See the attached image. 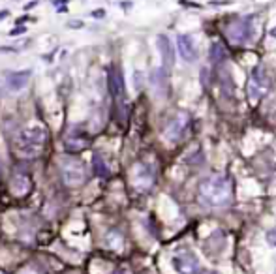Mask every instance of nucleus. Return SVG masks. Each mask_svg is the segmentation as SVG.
I'll return each instance as SVG.
<instances>
[{"instance_id":"f257e3e1","label":"nucleus","mask_w":276,"mask_h":274,"mask_svg":"<svg viewBox=\"0 0 276 274\" xmlns=\"http://www.w3.org/2000/svg\"><path fill=\"white\" fill-rule=\"evenodd\" d=\"M233 186L223 175H213L199 184V199L209 207H225L231 203Z\"/></svg>"},{"instance_id":"f03ea898","label":"nucleus","mask_w":276,"mask_h":274,"mask_svg":"<svg viewBox=\"0 0 276 274\" xmlns=\"http://www.w3.org/2000/svg\"><path fill=\"white\" fill-rule=\"evenodd\" d=\"M47 141V132L40 124L21 130L15 137V150L21 154L23 158H36L43 150V145Z\"/></svg>"},{"instance_id":"7ed1b4c3","label":"nucleus","mask_w":276,"mask_h":274,"mask_svg":"<svg viewBox=\"0 0 276 274\" xmlns=\"http://www.w3.org/2000/svg\"><path fill=\"white\" fill-rule=\"evenodd\" d=\"M60 173H62V180L68 186H81L86 180V167L81 160L77 158H62L60 162Z\"/></svg>"},{"instance_id":"20e7f679","label":"nucleus","mask_w":276,"mask_h":274,"mask_svg":"<svg viewBox=\"0 0 276 274\" xmlns=\"http://www.w3.org/2000/svg\"><path fill=\"white\" fill-rule=\"evenodd\" d=\"M109 90L113 94L120 118L124 120L126 118V88H124V79L118 68H111V72H109Z\"/></svg>"},{"instance_id":"39448f33","label":"nucleus","mask_w":276,"mask_h":274,"mask_svg":"<svg viewBox=\"0 0 276 274\" xmlns=\"http://www.w3.org/2000/svg\"><path fill=\"white\" fill-rule=\"evenodd\" d=\"M173 267L179 274H205L197 257L192 252H182L173 255Z\"/></svg>"},{"instance_id":"423d86ee","label":"nucleus","mask_w":276,"mask_h":274,"mask_svg":"<svg viewBox=\"0 0 276 274\" xmlns=\"http://www.w3.org/2000/svg\"><path fill=\"white\" fill-rule=\"evenodd\" d=\"M225 34L233 43H246L252 38V25L248 19H241V21L229 25Z\"/></svg>"},{"instance_id":"0eeeda50","label":"nucleus","mask_w":276,"mask_h":274,"mask_svg":"<svg viewBox=\"0 0 276 274\" xmlns=\"http://www.w3.org/2000/svg\"><path fill=\"white\" fill-rule=\"evenodd\" d=\"M269 90V77H267L265 70L263 68H255L254 74H252V79H250V84H248V92H250V98L252 100H257L265 94Z\"/></svg>"},{"instance_id":"6e6552de","label":"nucleus","mask_w":276,"mask_h":274,"mask_svg":"<svg viewBox=\"0 0 276 274\" xmlns=\"http://www.w3.org/2000/svg\"><path fill=\"white\" fill-rule=\"evenodd\" d=\"M188 122H190V116L186 115V113H177V115L167 122L166 137H167L169 141H179V139L184 136V132H186V128H188Z\"/></svg>"},{"instance_id":"1a4fd4ad","label":"nucleus","mask_w":276,"mask_h":274,"mask_svg":"<svg viewBox=\"0 0 276 274\" xmlns=\"http://www.w3.org/2000/svg\"><path fill=\"white\" fill-rule=\"evenodd\" d=\"M132 180H134V186L138 190H149L154 182V173L150 171L149 165L145 164H138L134 167V173H132Z\"/></svg>"},{"instance_id":"9d476101","label":"nucleus","mask_w":276,"mask_h":274,"mask_svg":"<svg viewBox=\"0 0 276 274\" xmlns=\"http://www.w3.org/2000/svg\"><path fill=\"white\" fill-rule=\"evenodd\" d=\"M177 47H179V53H181V56L186 62H193V60H195L197 51H195V43H193V40H192L190 36L181 34V36L177 38Z\"/></svg>"},{"instance_id":"9b49d317","label":"nucleus","mask_w":276,"mask_h":274,"mask_svg":"<svg viewBox=\"0 0 276 274\" xmlns=\"http://www.w3.org/2000/svg\"><path fill=\"white\" fill-rule=\"evenodd\" d=\"M158 49L162 53V62H164V70H171L175 64V49L171 42L166 36H158Z\"/></svg>"},{"instance_id":"f8f14e48","label":"nucleus","mask_w":276,"mask_h":274,"mask_svg":"<svg viewBox=\"0 0 276 274\" xmlns=\"http://www.w3.org/2000/svg\"><path fill=\"white\" fill-rule=\"evenodd\" d=\"M28 79H30V70L11 72V74H8V77H6V81H8V88L13 90V92L23 90V88L27 86V83H28Z\"/></svg>"},{"instance_id":"ddd939ff","label":"nucleus","mask_w":276,"mask_h":274,"mask_svg":"<svg viewBox=\"0 0 276 274\" xmlns=\"http://www.w3.org/2000/svg\"><path fill=\"white\" fill-rule=\"evenodd\" d=\"M32 184H30V179L27 177V175H15L13 179H11V184H10V190L13 195H17V197H23V195H27L28 192H30Z\"/></svg>"},{"instance_id":"4468645a","label":"nucleus","mask_w":276,"mask_h":274,"mask_svg":"<svg viewBox=\"0 0 276 274\" xmlns=\"http://www.w3.org/2000/svg\"><path fill=\"white\" fill-rule=\"evenodd\" d=\"M64 145H66V148H68L70 152H77V150H83V148L88 145V141H86L85 136H79L77 132H74V134H70V136L66 137Z\"/></svg>"},{"instance_id":"2eb2a0df","label":"nucleus","mask_w":276,"mask_h":274,"mask_svg":"<svg viewBox=\"0 0 276 274\" xmlns=\"http://www.w3.org/2000/svg\"><path fill=\"white\" fill-rule=\"evenodd\" d=\"M225 58H227V49L220 42H214L211 45V60H213V64H222Z\"/></svg>"},{"instance_id":"dca6fc26","label":"nucleus","mask_w":276,"mask_h":274,"mask_svg":"<svg viewBox=\"0 0 276 274\" xmlns=\"http://www.w3.org/2000/svg\"><path fill=\"white\" fill-rule=\"evenodd\" d=\"M150 79H152V84L156 86V90H166V86H167V81H166V70H154L152 75H150Z\"/></svg>"},{"instance_id":"f3484780","label":"nucleus","mask_w":276,"mask_h":274,"mask_svg":"<svg viewBox=\"0 0 276 274\" xmlns=\"http://www.w3.org/2000/svg\"><path fill=\"white\" fill-rule=\"evenodd\" d=\"M94 171H96V175H100V177H107V175H109V169H107L106 162L102 160L100 154L94 156Z\"/></svg>"},{"instance_id":"a211bd4d","label":"nucleus","mask_w":276,"mask_h":274,"mask_svg":"<svg viewBox=\"0 0 276 274\" xmlns=\"http://www.w3.org/2000/svg\"><path fill=\"white\" fill-rule=\"evenodd\" d=\"M106 243L109 248H118L120 246V243H122V237L118 235L117 231H109L106 237Z\"/></svg>"},{"instance_id":"6ab92c4d","label":"nucleus","mask_w":276,"mask_h":274,"mask_svg":"<svg viewBox=\"0 0 276 274\" xmlns=\"http://www.w3.org/2000/svg\"><path fill=\"white\" fill-rule=\"evenodd\" d=\"M267 241H269V244L276 246V227H273L271 231H267Z\"/></svg>"},{"instance_id":"aec40b11","label":"nucleus","mask_w":276,"mask_h":274,"mask_svg":"<svg viewBox=\"0 0 276 274\" xmlns=\"http://www.w3.org/2000/svg\"><path fill=\"white\" fill-rule=\"evenodd\" d=\"M68 27H70V28H81V27H83V23L79 21V19H74V21L68 23Z\"/></svg>"},{"instance_id":"412c9836","label":"nucleus","mask_w":276,"mask_h":274,"mask_svg":"<svg viewBox=\"0 0 276 274\" xmlns=\"http://www.w3.org/2000/svg\"><path fill=\"white\" fill-rule=\"evenodd\" d=\"M27 28L25 27H19V28H13V30H10V36H17V34H21V32H25Z\"/></svg>"},{"instance_id":"4be33fe9","label":"nucleus","mask_w":276,"mask_h":274,"mask_svg":"<svg viewBox=\"0 0 276 274\" xmlns=\"http://www.w3.org/2000/svg\"><path fill=\"white\" fill-rule=\"evenodd\" d=\"M92 15H94V17H104L106 13H104V10H96L94 13H92Z\"/></svg>"},{"instance_id":"5701e85b","label":"nucleus","mask_w":276,"mask_h":274,"mask_svg":"<svg viewBox=\"0 0 276 274\" xmlns=\"http://www.w3.org/2000/svg\"><path fill=\"white\" fill-rule=\"evenodd\" d=\"M6 17H8V11L2 10V11H0V21H2V19H6Z\"/></svg>"},{"instance_id":"b1692460","label":"nucleus","mask_w":276,"mask_h":274,"mask_svg":"<svg viewBox=\"0 0 276 274\" xmlns=\"http://www.w3.org/2000/svg\"><path fill=\"white\" fill-rule=\"evenodd\" d=\"M271 36H275V38H276V27L273 28V30H271Z\"/></svg>"}]
</instances>
